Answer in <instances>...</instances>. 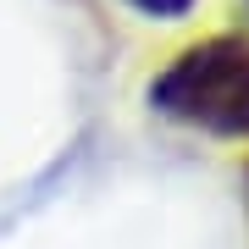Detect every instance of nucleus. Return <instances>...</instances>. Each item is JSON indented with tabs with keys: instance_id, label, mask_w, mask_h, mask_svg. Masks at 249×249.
I'll return each mask as SVG.
<instances>
[{
	"instance_id": "1",
	"label": "nucleus",
	"mask_w": 249,
	"mask_h": 249,
	"mask_svg": "<svg viewBox=\"0 0 249 249\" xmlns=\"http://www.w3.org/2000/svg\"><path fill=\"white\" fill-rule=\"evenodd\" d=\"M150 106L222 139L249 133V45L205 39L150 83Z\"/></svg>"
},
{
	"instance_id": "2",
	"label": "nucleus",
	"mask_w": 249,
	"mask_h": 249,
	"mask_svg": "<svg viewBox=\"0 0 249 249\" xmlns=\"http://www.w3.org/2000/svg\"><path fill=\"white\" fill-rule=\"evenodd\" d=\"M127 6L150 11V17H178V11H188V0H127Z\"/></svg>"
}]
</instances>
